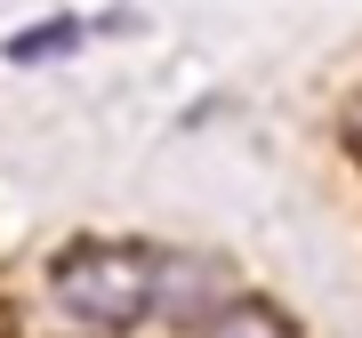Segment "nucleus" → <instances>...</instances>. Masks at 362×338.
Instances as JSON below:
<instances>
[{"mask_svg": "<svg viewBox=\"0 0 362 338\" xmlns=\"http://www.w3.org/2000/svg\"><path fill=\"white\" fill-rule=\"evenodd\" d=\"M49 290L73 330H129L137 314L161 306V258L129 242H89L49 266Z\"/></svg>", "mask_w": 362, "mask_h": 338, "instance_id": "f257e3e1", "label": "nucleus"}, {"mask_svg": "<svg viewBox=\"0 0 362 338\" xmlns=\"http://www.w3.org/2000/svg\"><path fill=\"white\" fill-rule=\"evenodd\" d=\"M209 290H218V266H209V258H161V314L202 322V314L226 306V298H209Z\"/></svg>", "mask_w": 362, "mask_h": 338, "instance_id": "f03ea898", "label": "nucleus"}, {"mask_svg": "<svg viewBox=\"0 0 362 338\" xmlns=\"http://www.w3.org/2000/svg\"><path fill=\"white\" fill-rule=\"evenodd\" d=\"M81 40H89L81 16H49V25H25L16 40H0V57H8V65H49V57H73Z\"/></svg>", "mask_w": 362, "mask_h": 338, "instance_id": "7ed1b4c3", "label": "nucleus"}, {"mask_svg": "<svg viewBox=\"0 0 362 338\" xmlns=\"http://www.w3.org/2000/svg\"><path fill=\"white\" fill-rule=\"evenodd\" d=\"M202 338H290V330H282V314H266L258 298H226Z\"/></svg>", "mask_w": 362, "mask_h": 338, "instance_id": "20e7f679", "label": "nucleus"}]
</instances>
